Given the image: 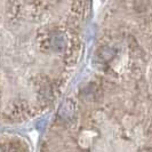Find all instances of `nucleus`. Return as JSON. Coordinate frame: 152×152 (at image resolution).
Instances as JSON below:
<instances>
[{
    "mask_svg": "<svg viewBox=\"0 0 152 152\" xmlns=\"http://www.w3.org/2000/svg\"><path fill=\"white\" fill-rule=\"evenodd\" d=\"M0 152H1V151H0Z\"/></svg>",
    "mask_w": 152,
    "mask_h": 152,
    "instance_id": "f257e3e1",
    "label": "nucleus"
}]
</instances>
